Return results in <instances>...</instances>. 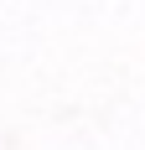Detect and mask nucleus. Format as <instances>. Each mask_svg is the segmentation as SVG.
Listing matches in <instances>:
<instances>
[]
</instances>
